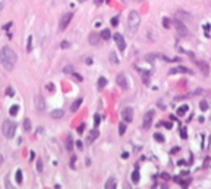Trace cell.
Returning a JSON list of instances; mask_svg holds the SVG:
<instances>
[{
    "instance_id": "ab89813d",
    "label": "cell",
    "mask_w": 211,
    "mask_h": 189,
    "mask_svg": "<svg viewBox=\"0 0 211 189\" xmlns=\"http://www.w3.org/2000/svg\"><path fill=\"white\" fill-rule=\"evenodd\" d=\"M111 26H117V24H119V18H116V16H115V18H111Z\"/></svg>"
},
{
    "instance_id": "ee69618b",
    "label": "cell",
    "mask_w": 211,
    "mask_h": 189,
    "mask_svg": "<svg viewBox=\"0 0 211 189\" xmlns=\"http://www.w3.org/2000/svg\"><path fill=\"white\" fill-rule=\"evenodd\" d=\"M76 147H78V150H82V148H84V144H82V141H78V142H76Z\"/></svg>"
},
{
    "instance_id": "7bdbcfd3",
    "label": "cell",
    "mask_w": 211,
    "mask_h": 189,
    "mask_svg": "<svg viewBox=\"0 0 211 189\" xmlns=\"http://www.w3.org/2000/svg\"><path fill=\"white\" fill-rule=\"evenodd\" d=\"M180 136L183 138V139H186V138H188V135H186V130H185V129H182V130H180Z\"/></svg>"
},
{
    "instance_id": "8d00e7d4",
    "label": "cell",
    "mask_w": 211,
    "mask_h": 189,
    "mask_svg": "<svg viewBox=\"0 0 211 189\" xmlns=\"http://www.w3.org/2000/svg\"><path fill=\"white\" fill-rule=\"evenodd\" d=\"M6 94H8L9 97H13V95H15V91H13V88H10V87H9V88L6 89Z\"/></svg>"
},
{
    "instance_id": "f35d334b",
    "label": "cell",
    "mask_w": 211,
    "mask_h": 189,
    "mask_svg": "<svg viewBox=\"0 0 211 189\" xmlns=\"http://www.w3.org/2000/svg\"><path fill=\"white\" fill-rule=\"evenodd\" d=\"M72 75H73V78L76 79V81H79V82H81V81H84V78H82V76H81L79 73H75V72H72Z\"/></svg>"
},
{
    "instance_id": "5bb4252c",
    "label": "cell",
    "mask_w": 211,
    "mask_h": 189,
    "mask_svg": "<svg viewBox=\"0 0 211 189\" xmlns=\"http://www.w3.org/2000/svg\"><path fill=\"white\" fill-rule=\"evenodd\" d=\"M98 135H100L98 129H93L91 132H89L88 138H87V142H88V144H93V141H95L97 138H98Z\"/></svg>"
},
{
    "instance_id": "7c38bea8",
    "label": "cell",
    "mask_w": 211,
    "mask_h": 189,
    "mask_svg": "<svg viewBox=\"0 0 211 189\" xmlns=\"http://www.w3.org/2000/svg\"><path fill=\"white\" fill-rule=\"evenodd\" d=\"M176 19H180V21H191L192 15L188 13L185 10H176Z\"/></svg>"
},
{
    "instance_id": "44dd1931",
    "label": "cell",
    "mask_w": 211,
    "mask_h": 189,
    "mask_svg": "<svg viewBox=\"0 0 211 189\" xmlns=\"http://www.w3.org/2000/svg\"><path fill=\"white\" fill-rule=\"evenodd\" d=\"M22 126H24V130H25V132H30V130H31V120L28 117H25V119H24Z\"/></svg>"
},
{
    "instance_id": "2e32d148",
    "label": "cell",
    "mask_w": 211,
    "mask_h": 189,
    "mask_svg": "<svg viewBox=\"0 0 211 189\" xmlns=\"http://www.w3.org/2000/svg\"><path fill=\"white\" fill-rule=\"evenodd\" d=\"M196 65L199 66V69L202 71V73L205 75V76H208V63H205V62H202V60H199V62H196Z\"/></svg>"
},
{
    "instance_id": "bcb514c9",
    "label": "cell",
    "mask_w": 211,
    "mask_h": 189,
    "mask_svg": "<svg viewBox=\"0 0 211 189\" xmlns=\"http://www.w3.org/2000/svg\"><path fill=\"white\" fill-rule=\"evenodd\" d=\"M179 166H185V164H188V163H186V161H185V160H180V161H179Z\"/></svg>"
},
{
    "instance_id": "f1b7e54d",
    "label": "cell",
    "mask_w": 211,
    "mask_h": 189,
    "mask_svg": "<svg viewBox=\"0 0 211 189\" xmlns=\"http://www.w3.org/2000/svg\"><path fill=\"white\" fill-rule=\"evenodd\" d=\"M199 108L202 111H207L208 110V104H207V101H201L199 103Z\"/></svg>"
},
{
    "instance_id": "7a4b0ae2",
    "label": "cell",
    "mask_w": 211,
    "mask_h": 189,
    "mask_svg": "<svg viewBox=\"0 0 211 189\" xmlns=\"http://www.w3.org/2000/svg\"><path fill=\"white\" fill-rule=\"evenodd\" d=\"M141 25V16L136 10H130L129 15H128V31H129L130 35L136 34L138 28Z\"/></svg>"
},
{
    "instance_id": "11a10c76",
    "label": "cell",
    "mask_w": 211,
    "mask_h": 189,
    "mask_svg": "<svg viewBox=\"0 0 211 189\" xmlns=\"http://www.w3.org/2000/svg\"><path fill=\"white\" fill-rule=\"evenodd\" d=\"M78 2H85V0H78Z\"/></svg>"
},
{
    "instance_id": "836d02e7",
    "label": "cell",
    "mask_w": 211,
    "mask_h": 189,
    "mask_svg": "<svg viewBox=\"0 0 211 189\" xmlns=\"http://www.w3.org/2000/svg\"><path fill=\"white\" fill-rule=\"evenodd\" d=\"M154 138H156L158 142H163V141H164V136H163L161 134H158V132H157V134H154Z\"/></svg>"
},
{
    "instance_id": "8992f818",
    "label": "cell",
    "mask_w": 211,
    "mask_h": 189,
    "mask_svg": "<svg viewBox=\"0 0 211 189\" xmlns=\"http://www.w3.org/2000/svg\"><path fill=\"white\" fill-rule=\"evenodd\" d=\"M72 18H73V13L72 12H69V13H65V15L62 16V19H60L59 22V30L60 31H65L67 28V25L70 24V21H72Z\"/></svg>"
},
{
    "instance_id": "3957f363",
    "label": "cell",
    "mask_w": 211,
    "mask_h": 189,
    "mask_svg": "<svg viewBox=\"0 0 211 189\" xmlns=\"http://www.w3.org/2000/svg\"><path fill=\"white\" fill-rule=\"evenodd\" d=\"M2 132L6 138L12 139L15 136V132H16V123L12 122V120H4L3 125H2Z\"/></svg>"
},
{
    "instance_id": "5b68a950",
    "label": "cell",
    "mask_w": 211,
    "mask_h": 189,
    "mask_svg": "<svg viewBox=\"0 0 211 189\" xmlns=\"http://www.w3.org/2000/svg\"><path fill=\"white\" fill-rule=\"evenodd\" d=\"M152 119H154V110H148L145 113L144 119H142V129H150L152 125Z\"/></svg>"
},
{
    "instance_id": "e0dca14e",
    "label": "cell",
    "mask_w": 211,
    "mask_h": 189,
    "mask_svg": "<svg viewBox=\"0 0 211 189\" xmlns=\"http://www.w3.org/2000/svg\"><path fill=\"white\" fill-rule=\"evenodd\" d=\"M50 116H52L53 119H62L63 116H65V111H63L62 108H57V110H53L52 113H50Z\"/></svg>"
},
{
    "instance_id": "9c48e42d",
    "label": "cell",
    "mask_w": 211,
    "mask_h": 189,
    "mask_svg": "<svg viewBox=\"0 0 211 189\" xmlns=\"http://www.w3.org/2000/svg\"><path fill=\"white\" fill-rule=\"evenodd\" d=\"M116 82H117V85L120 87L122 89H128L129 88V82H128V78H126L123 73H119L117 76H116Z\"/></svg>"
},
{
    "instance_id": "30bf717a",
    "label": "cell",
    "mask_w": 211,
    "mask_h": 189,
    "mask_svg": "<svg viewBox=\"0 0 211 189\" xmlns=\"http://www.w3.org/2000/svg\"><path fill=\"white\" fill-rule=\"evenodd\" d=\"M122 117L126 123H130L133 120V108L132 107H125L122 110Z\"/></svg>"
},
{
    "instance_id": "ac0fdd59",
    "label": "cell",
    "mask_w": 211,
    "mask_h": 189,
    "mask_svg": "<svg viewBox=\"0 0 211 189\" xmlns=\"http://www.w3.org/2000/svg\"><path fill=\"white\" fill-rule=\"evenodd\" d=\"M81 104H82V98H78V100H75L73 103H72V106H70V111H72V113L78 111V108L81 107Z\"/></svg>"
},
{
    "instance_id": "6da1fadb",
    "label": "cell",
    "mask_w": 211,
    "mask_h": 189,
    "mask_svg": "<svg viewBox=\"0 0 211 189\" xmlns=\"http://www.w3.org/2000/svg\"><path fill=\"white\" fill-rule=\"evenodd\" d=\"M18 62V56H16L15 50H12L9 45H4L2 50H0V63L3 65V67L6 71H13L15 69V65Z\"/></svg>"
},
{
    "instance_id": "4dcf8cb0",
    "label": "cell",
    "mask_w": 211,
    "mask_h": 189,
    "mask_svg": "<svg viewBox=\"0 0 211 189\" xmlns=\"http://www.w3.org/2000/svg\"><path fill=\"white\" fill-rule=\"evenodd\" d=\"M98 125H100V116L94 114V128H98Z\"/></svg>"
},
{
    "instance_id": "d6a6232c",
    "label": "cell",
    "mask_w": 211,
    "mask_h": 189,
    "mask_svg": "<svg viewBox=\"0 0 211 189\" xmlns=\"http://www.w3.org/2000/svg\"><path fill=\"white\" fill-rule=\"evenodd\" d=\"M142 76H144V84L145 85H147V84H148V81H150V72H142Z\"/></svg>"
},
{
    "instance_id": "681fc988",
    "label": "cell",
    "mask_w": 211,
    "mask_h": 189,
    "mask_svg": "<svg viewBox=\"0 0 211 189\" xmlns=\"http://www.w3.org/2000/svg\"><path fill=\"white\" fill-rule=\"evenodd\" d=\"M129 157V152H123L122 154V158H128Z\"/></svg>"
},
{
    "instance_id": "9a60e30c",
    "label": "cell",
    "mask_w": 211,
    "mask_h": 189,
    "mask_svg": "<svg viewBox=\"0 0 211 189\" xmlns=\"http://www.w3.org/2000/svg\"><path fill=\"white\" fill-rule=\"evenodd\" d=\"M104 188H106V189H115L116 188V177H115V176H110V177L107 179Z\"/></svg>"
},
{
    "instance_id": "f6af8a7d",
    "label": "cell",
    "mask_w": 211,
    "mask_h": 189,
    "mask_svg": "<svg viewBox=\"0 0 211 189\" xmlns=\"http://www.w3.org/2000/svg\"><path fill=\"white\" fill-rule=\"evenodd\" d=\"M179 150H180L179 147H174V148H172V151H170V152H172V154H176V152H178Z\"/></svg>"
},
{
    "instance_id": "8fae6325",
    "label": "cell",
    "mask_w": 211,
    "mask_h": 189,
    "mask_svg": "<svg viewBox=\"0 0 211 189\" xmlns=\"http://www.w3.org/2000/svg\"><path fill=\"white\" fill-rule=\"evenodd\" d=\"M100 40H101V35L100 34H97V32H91L89 34V37H88V41H89V44L91 45H98L100 44Z\"/></svg>"
},
{
    "instance_id": "7402d4cb",
    "label": "cell",
    "mask_w": 211,
    "mask_h": 189,
    "mask_svg": "<svg viewBox=\"0 0 211 189\" xmlns=\"http://www.w3.org/2000/svg\"><path fill=\"white\" fill-rule=\"evenodd\" d=\"M188 104H183V106H180V107L178 108V116H183L186 113V111H188Z\"/></svg>"
},
{
    "instance_id": "b9f144b4",
    "label": "cell",
    "mask_w": 211,
    "mask_h": 189,
    "mask_svg": "<svg viewBox=\"0 0 211 189\" xmlns=\"http://www.w3.org/2000/svg\"><path fill=\"white\" fill-rule=\"evenodd\" d=\"M72 69H73V67H72V66H66V67H65V71H63V72H65V73H72V72H73V71H72Z\"/></svg>"
},
{
    "instance_id": "1f68e13d",
    "label": "cell",
    "mask_w": 211,
    "mask_h": 189,
    "mask_svg": "<svg viewBox=\"0 0 211 189\" xmlns=\"http://www.w3.org/2000/svg\"><path fill=\"white\" fill-rule=\"evenodd\" d=\"M26 50H28V51H31V50H32V37H28V45H26Z\"/></svg>"
},
{
    "instance_id": "74e56055",
    "label": "cell",
    "mask_w": 211,
    "mask_h": 189,
    "mask_svg": "<svg viewBox=\"0 0 211 189\" xmlns=\"http://www.w3.org/2000/svg\"><path fill=\"white\" fill-rule=\"evenodd\" d=\"M75 161H76V157L72 156V157H70V163H69V166L72 167V169H75Z\"/></svg>"
},
{
    "instance_id": "f5cc1de1",
    "label": "cell",
    "mask_w": 211,
    "mask_h": 189,
    "mask_svg": "<svg viewBox=\"0 0 211 189\" xmlns=\"http://www.w3.org/2000/svg\"><path fill=\"white\" fill-rule=\"evenodd\" d=\"M103 3V0H95V4H101Z\"/></svg>"
},
{
    "instance_id": "e575fe53",
    "label": "cell",
    "mask_w": 211,
    "mask_h": 189,
    "mask_svg": "<svg viewBox=\"0 0 211 189\" xmlns=\"http://www.w3.org/2000/svg\"><path fill=\"white\" fill-rule=\"evenodd\" d=\"M72 145H73V142H72V138H67L66 147H67V150H69V151H72Z\"/></svg>"
},
{
    "instance_id": "603a6c76",
    "label": "cell",
    "mask_w": 211,
    "mask_h": 189,
    "mask_svg": "<svg viewBox=\"0 0 211 189\" xmlns=\"http://www.w3.org/2000/svg\"><path fill=\"white\" fill-rule=\"evenodd\" d=\"M18 111H19V106H16V104H15V106H12V107L9 108V114H10V116H16V114H18Z\"/></svg>"
},
{
    "instance_id": "d590c367",
    "label": "cell",
    "mask_w": 211,
    "mask_h": 189,
    "mask_svg": "<svg viewBox=\"0 0 211 189\" xmlns=\"http://www.w3.org/2000/svg\"><path fill=\"white\" fill-rule=\"evenodd\" d=\"M60 47H62V48H69L70 47L69 41H62V43H60Z\"/></svg>"
},
{
    "instance_id": "83f0119b",
    "label": "cell",
    "mask_w": 211,
    "mask_h": 189,
    "mask_svg": "<svg viewBox=\"0 0 211 189\" xmlns=\"http://www.w3.org/2000/svg\"><path fill=\"white\" fill-rule=\"evenodd\" d=\"M161 24H163L164 28H170V19L169 18H163L161 19Z\"/></svg>"
},
{
    "instance_id": "cb8c5ba5",
    "label": "cell",
    "mask_w": 211,
    "mask_h": 189,
    "mask_svg": "<svg viewBox=\"0 0 211 189\" xmlns=\"http://www.w3.org/2000/svg\"><path fill=\"white\" fill-rule=\"evenodd\" d=\"M16 183H18V185L22 183V171L21 170H16Z\"/></svg>"
},
{
    "instance_id": "7dc6e473",
    "label": "cell",
    "mask_w": 211,
    "mask_h": 189,
    "mask_svg": "<svg viewBox=\"0 0 211 189\" xmlns=\"http://www.w3.org/2000/svg\"><path fill=\"white\" fill-rule=\"evenodd\" d=\"M164 125H166V128H167V129H172V123H170V122H166Z\"/></svg>"
},
{
    "instance_id": "c3c4849f",
    "label": "cell",
    "mask_w": 211,
    "mask_h": 189,
    "mask_svg": "<svg viewBox=\"0 0 211 189\" xmlns=\"http://www.w3.org/2000/svg\"><path fill=\"white\" fill-rule=\"evenodd\" d=\"M85 63H87V65H91V63H93V59H91V57H88V59L85 60Z\"/></svg>"
},
{
    "instance_id": "ba28073f",
    "label": "cell",
    "mask_w": 211,
    "mask_h": 189,
    "mask_svg": "<svg viewBox=\"0 0 211 189\" xmlns=\"http://www.w3.org/2000/svg\"><path fill=\"white\" fill-rule=\"evenodd\" d=\"M113 38H115V43H116V45L119 47V50L123 51V50L126 48V41H125V38L122 37V34H119V32L113 34Z\"/></svg>"
},
{
    "instance_id": "db71d44e",
    "label": "cell",
    "mask_w": 211,
    "mask_h": 189,
    "mask_svg": "<svg viewBox=\"0 0 211 189\" xmlns=\"http://www.w3.org/2000/svg\"><path fill=\"white\" fill-rule=\"evenodd\" d=\"M133 2H138V3H141V2H142V0H133Z\"/></svg>"
},
{
    "instance_id": "f907efd6",
    "label": "cell",
    "mask_w": 211,
    "mask_h": 189,
    "mask_svg": "<svg viewBox=\"0 0 211 189\" xmlns=\"http://www.w3.org/2000/svg\"><path fill=\"white\" fill-rule=\"evenodd\" d=\"M161 177H163V179H166V180H167V179H169V176H167V173H163V174H161Z\"/></svg>"
},
{
    "instance_id": "60d3db41",
    "label": "cell",
    "mask_w": 211,
    "mask_h": 189,
    "mask_svg": "<svg viewBox=\"0 0 211 189\" xmlns=\"http://www.w3.org/2000/svg\"><path fill=\"white\" fill-rule=\"evenodd\" d=\"M84 130H85V125L82 123V125H79V126H78V134H82Z\"/></svg>"
},
{
    "instance_id": "d4e9b609",
    "label": "cell",
    "mask_w": 211,
    "mask_h": 189,
    "mask_svg": "<svg viewBox=\"0 0 211 189\" xmlns=\"http://www.w3.org/2000/svg\"><path fill=\"white\" fill-rule=\"evenodd\" d=\"M132 182L133 183H138V182H139V173H138V170H135L132 173Z\"/></svg>"
},
{
    "instance_id": "d6986e66",
    "label": "cell",
    "mask_w": 211,
    "mask_h": 189,
    "mask_svg": "<svg viewBox=\"0 0 211 189\" xmlns=\"http://www.w3.org/2000/svg\"><path fill=\"white\" fill-rule=\"evenodd\" d=\"M106 85H107V79L104 78V76H101V78L98 79V82H97V88H98V91H103Z\"/></svg>"
},
{
    "instance_id": "816d5d0a",
    "label": "cell",
    "mask_w": 211,
    "mask_h": 189,
    "mask_svg": "<svg viewBox=\"0 0 211 189\" xmlns=\"http://www.w3.org/2000/svg\"><path fill=\"white\" fill-rule=\"evenodd\" d=\"M47 88H48V89H50V91H53V89H54V87H53V85H52V84H50V85H48V87H47Z\"/></svg>"
},
{
    "instance_id": "4316f807",
    "label": "cell",
    "mask_w": 211,
    "mask_h": 189,
    "mask_svg": "<svg viewBox=\"0 0 211 189\" xmlns=\"http://www.w3.org/2000/svg\"><path fill=\"white\" fill-rule=\"evenodd\" d=\"M110 62H111V63H119V59H117V56H116L115 51H111V53H110Z\"/></svg>"
},
{
    "instance_id": "ffe728a7",
    "label": "cell",
    "mask_w": 211,
    "mask_h": 189,
    "mask_svg": "<svg viewBox=\"0 0 211 189\" xmlns=\"http://www.w3.org/2000/svg\"><path fill=\"white\" fill-rule=\"evenodd\" d=\"M100 35H101V40H110L111 38V32H110V30H103L100 32Z\"/></svg>"
},
{
    "instance_id": "484cf974",
    "label": "cell",
    "mask_w": 211,
    "mask_h": 189,
    "mask_svg": "<svg viewBox=\"0 0 211 189\" xmlns=\"http://www.w3.org/2000/svg\"><path fill=\"white\" fill-rule=\"evenodd\" d=\"M125 132H126V123H119V134H120V135H123V134H125Z\"/></svg>"
},
{
    "instance_id": "f546056e",
    "label": "cell",
    "mask_w": 211,
    "mask_h": 189,
    "mask_svg": "<svg viewBox=\"0 0 211 189\" xmlns=\"http://www.w3.org/2000/svg\"><path fill=\"white\" fill-rule=\"evenodd\" d=\"M43 167H44V164H43V160H38V161H37V171H38V173H41V171H43Z\"/></svg>"
},
{
    "instance_id": "4fadbf2b",
    "label": "cell",
    "mask_w": 211,
    "mask_h": 189,
    "mask_svg": "<svg viewBox=\"0 0 211 189\" xmlns=\"http://www.w3.org/2000/svg\"><path fill=\"white\" fill-rule=\"evenodd\" d=\"M170 75H174V73H192V71L191 69H188V67H183V66H178V67H173V69H170V72H169Z\"/></svg>"
},
{
    "instance_id": "52a82bcc",
    "label": "cell",
    "mask_w": 211,
    "mask_h": 189,
    "mask_svg": "<svg viewBox=\"0 0 211 189\" xmlns=\"http://www.w3.org/2000/svg\"><path fill=\"white\" fill-rule=\"evenodd\" d=\"M34 106H35V110L37 111H44L45 110V101H44V97L41 94H37L34 97Z\"/></svg>"
},
{
    "instance_id": "277c9868",
    "label": "cell",
    "mask_w": 211,
    "mask_h": 189,
    "mask_svg": "<svg viewBox=\"0 0 211 189\" xmlns=\"http://www.w3.org/2000/svg\"><path fill=\"white\" fill-rule=\"evenodd\" d=\"M174 28H176V31H178V34L180 37H186L189 34L188 26H186L185 24H183V21H180V19H176V21H174Z\"/></svg>"
}]
</instances>
